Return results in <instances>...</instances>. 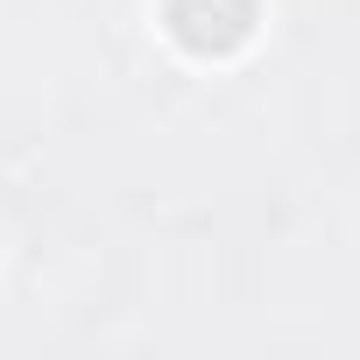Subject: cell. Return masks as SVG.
Returning <instances> with one entry per match:
<instances>
[{"label": "cell", "mask_w": 360, "mask_h": 360, "mask_svg": "<svg viewBox=\"0 0 360 360\" xmlns=\"http://www.w3.org/2000/svg\"><path fill=\"white\" fill-rule=\"evenodd\" d=\"M162 29L191 57H233L255 36V0H162Z\"/></svg>", "instance_id": "obj_1"}]
</instances>
